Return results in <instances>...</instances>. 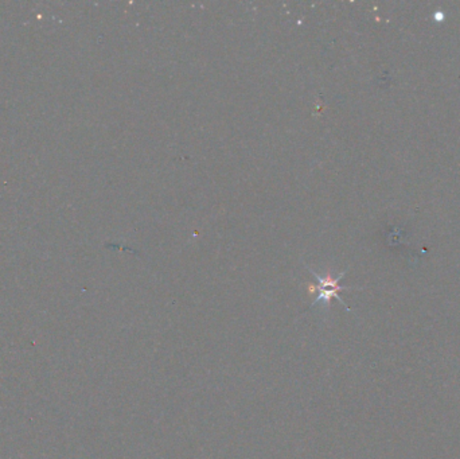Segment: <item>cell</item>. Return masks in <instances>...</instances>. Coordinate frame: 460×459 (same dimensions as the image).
<instances>
[{
  "label": "cell",
  "instance_id": "1",
  "mask_svg": "<svg viewBox=\"0 0 460 459\" xmlns=\"http://www.w3.org/2000/svg\"><path fill=\"white\" fill-rule=\"evenodd\" d=\"M308 271L314 275V278L318 280V283H319V295L315 298V301L312 302V305L309 306V308H312L314 306H316V305H319V303H323L325 306H330V302H331V299H338V302L341 303V305H344V307H345L346 310H348L350 311V307L347 306L346 305L345 302L342 301V298L339 296V292L341 291H344V289H351L350 287H344V286H339V280L345 276L346 272H342V273H339L338 275V278H331L330 275H327V276H321L319 273H316L314 269H311V268H308Z\"/></svg>",
  "mask_w": 460,
  "mask_h": 459
}]
</instances>
